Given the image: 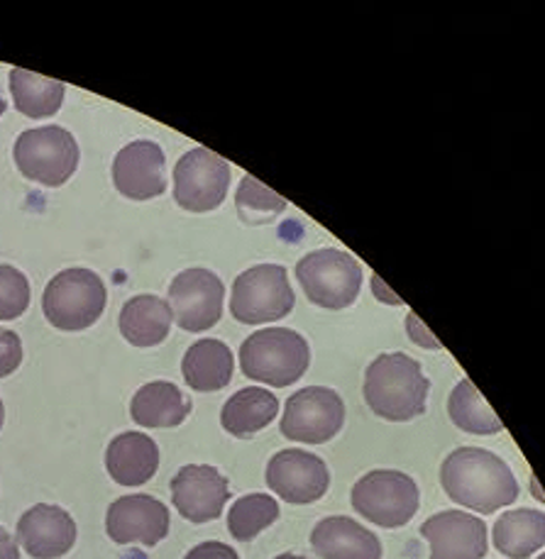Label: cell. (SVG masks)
Listing matches in <instances>:
<instances>
[{
  "label": "cell",
  "mask_w": 545,
  "mask_h": 559,
  "mask_svg": "<svg viewBox=\"0 0 545 559\" xmlns=\"http://www.w3.org/2000/svg\"><path fill=\"white\" fill-rule=\"evenodd\" d=\"M440 484L458 506L477 513H495L519 499V481L495 452L460 448L440 467Z\"/></svg>",
  "instance_id": "obj_1"
},
{
  "label": "cell",
  "mask_w": 545,
  "mask_h": 559,
  "mask_svg": "<svg viewBox=\"0 0 545 559\" xmlns=\"http://www.w3.org/2000/svg\"><path fill=\"white\" fill-rule=\"evenodd\" d=\"M430 381L416 359L404 352L379 355L365 374V401L375 416L406 423L426 413Z\"/></svg>",
  "instance_id": "obj_2"
},
{
  "label": "cell",
  "mask_w": 545,
  "mask_h": 559,
  "mask_svg": "<svg viewBox=\"0 0 545 559\" xmlns=\"http://www.w3.org/2000/svg\"><path fill=\"white\" fill-rule=\"evenodd\" d=\"M311 349L306 340L289 328L257 330L240 347L242 374L266 386H292L306 374Z\"/></svg>",
  "instance_id": "obj_3"
},
{
  "label": "cell",
  "mask_w": 545,
  "mask_h": 559,
  "mask_svg": "<svg viewBox=\"0 0 545 559\" xmlns=\"http://www.w3.org/2000/svg\"><path fill=\"white\" fill-rule=\"evenodd\" d=\"M108 304L106 284L91 269H67L45 288L43 310L49 325L79 333L96 323Z\"/></svg>",
  "instance_id": "obj_4"
},
{
  "label": "cell",
  "mask_w": 545,
  "mask_h": 559,
  "mask_svg": "<svg viewBox=\"0 0 545 559\" xmlns=\"http://www.w3.org/2000/svg\"><path fill=\"white\" fill-rule=\"evenodd\" d=\"M15 164L20 174L49 189L67 183L79 167V144L74 134L59 126L35 128L15 140Z\"/></svg>",
  "instance_id": "obj_5"
},
{
  "label": "cell",
  "mask_w": 545,
  "mask_h": 559,
  "mask_svg": "<svg viewBox=\"0 0 545 559\" xmlns=\"http://www.w3.org/2000/svg\"><path fill=\"white\" fill-rule=\"evenodd\" d=\"M294 304L289 274L280 264H257L235 278L230 310L238 323H274L289 316Z\"/></svg>",
  "instance_id": "obj_6"
},
{
  "label": "cell",
  "mask_w": 545,
  "mask_h": 559,
  "mask_svg": "<svg viewBox=\"0 0 545 559\" xmlns=\"http://www.w3.org/2000/svg\"><path fill=\"white\" fill-rule=\"evenodd\" d=\"M296 278L308 301L325 310H343L355 304L363 286V266L343 250H318L296 264Z\"/></svg>",
  "instance_id": "obj_7"
},
{
  "label": "cell",
  "mask_w": 545,
  "mask_h": 559,
  "mask_svg": "<svg viewBox=\"0 0 545 559\" xmlns=\"http://www.w3.org/2000/svg\"><path fill=\"white\" fill-rule=\"evenodd\" d=\"M420 493L404 472L375 469L353 486V509L379 527H404L418 513Z\"/></svg>",
  "instance_id": "obj_8"
},
{
  "label": "cell",
  "mask_w": 545,
  "mask_h": 559,
  "mask_svg": "<svg viewBox=\"0 0 545 559\" xmlns=\"http://www.w3.org/2000/svg\"><path fill=\"white\" fill-rule=\"evenodd\" d=\"M230 189V164L221 154L193 147L174 169V201L189 213L215 211Z\"/></svg>",
  "instance_id": "obj_9"
},
{
  "label": "cell",
  "mask_w": 545,
  "mask_h": 559,
  "mask_svg": "<svg viewBox=\"0 0 545 559\" xmlns=\"http://www.w3.org/2000/svg\"><path fill=\"white\" fill-rule=\"evenodd\" d=\"M345 423V403L333 389L308 386L286 401L282 435L304 444H323L341 432Z\"/></svg>",
  "instance_id": "obj_10"
},
{
  "label": "cell",
  "mask_w": 545,
  "mask_h": 559,
  "mask_svg": "<svg viewBox=\"0 0 545 559\" xmlns=\"http://www.w3.org/2000/svg\"><path fill=\"white\" fill-rule=\"evenodd\" d=\"M225 286L209 269H187L169 286V310L181 330L203 333L223 316Z\"/></svg>",
  "instance_id": "obj_11"
},
{
  "label": "cell",
  "mask_w": 545,
  "mask_h": 559,
  "mask_svg": "<svg viewBox=\"0 0 545 559\" xmlns=\"http://www.w3.org/2000/svg\"><path fill=\"white\" fill-rule=\"evenodd\" d=\"M266 486L286 503L306 506L323 499L331 486V472L311 452L282 450L266 464Z\"/></svg>",
  "instance_id": "obj_12"
},
{
  "label": "cell",
  "mask_w": 545,
  "mask_h": 559,
  "mask_svg": "<svg viewBox=\"0 0 545 559\" xmlns=\"http://www.w3.org/2000/svg\"><path fill=\"white\" fill-rule=\"evenodd\" d=\"M228 499V479L209 464H189L174 474L171 501L181 518L191 523H211L221 518Z\"/></svg>",
  "instance_id": "obj_13"
},
{
  "label": "cell",
  "mask_w": 545,
  "mask_h": 559,
  "mask_svg": "<svg viewBox=\"0 0 545 559\" xmlns=\"http://www.w3.org/2000/svg\"><path fill=\"white\" fill-rule=\"evenodd\" d=\"M167 157L159 144L138 140L122 147L112 159V183L130 201H150L167 191Z\"/></svg>",
  "instance_id": "obj_14"
},
{
  "label": "cell",
  "mask_w": 545,
  "mask_h": 559,
  "mask_svg": "<svg viewBox=\"0 0 545 559\" xmlns=\"http://www.w3.org/2000/svg\"><path fill=\"white\" fill-rule=\"evenodd\" d=\"M106 531L118 545L140 543L154 547L169 533V511L147 493L122 496L108 509Z\"/></svg>",
  "instance_id": "obj_15"
},
{
  "label": "cell",
  "mask_w": 545,
  "mask_h": 559,
  "mask_svg": "<svg viewBox=\"0 0 545 559\" xmlns=\"http://www.w3.org/2000/svg\"><path fill=\"white\" fill-rule=\"evenodd\" d=\"M430 559H482L487 555V525L465 511H443L420 525Z\"/></svg>",
  "instance_id": "obj_16"
},
{
  "label": "cell",
  "mask_w": 545,
  "mask_h": 559,
  "mask_svg": "<svg viewBox=\"0 0 545 559\" xmlns=\"http://www.w3.org/2000/svg\"><path fill=\"white\" fill-rule=\"evenodd\" d=\"M17 543L33 559H59L76 543V523L59 506H33L17 521Z\"/></svg>",
  "instance_id": "obj_17"
},
{
  "label": "cell",
  "mask_w": 545,
  "mask_h": 559,
  "mask_svg": "<svg viewBox=\"0 0 545 559\" xmlns=\"http://www.w3.org/2000/svg\"><path fill=\"white\" fill-rule=\"evenodd\" d=\"M311 547L321 559H382V543L347 515L323 518L313 527Z\"/></svg>",
  "instance_id": "obj_18"
},
{
  "label": "cell",
  "mask_w": 545,
  "mask_h": 559,
  "mask_svg": "<svg viewBox=\"0 0 545 559\" xmlns=\"http://www.w3.org/2000/svg\"><path fill=\"white\" fill-rule=\"evenodd\" d=\"M106 467L120 486L147 484L159 467V448L150 435L122 432L108 444Z\"/></svg>",
  "instance_id": "obj_19"
},
{
  "label": "cell",
  "mask_w": 545,
  "mask_h": 559,
  "mask_svg": "<svg viewBox=\"0 0 545 559\" xmlns=\"http://www.w3.org/2000/svg\"><path fill=\"white\" fill-rule=\"evenodd\" d=\"M191 413V401L169 381H150L130 403V416L140 428H177Z\"/></svg>",
  "instance_id": "obj_20"
},
{
  "label": "cell",
  "mask_w": 545,
  "mask_h": 559,
  "mask_svg": "<svg viewBox=\"0 0 545 559\" xmlns=\"http://www.w3.org/2000/svg\"><path fill=\"white\" fill-rule=\"evenodd\" d=\"M171 320V310L164 298L142 294L130 298V301L122 306L118 325L120 335L126 337L130 345L154 347L167 340Z\"/></svg>",
  "instance_id": "obj_21"
},
{
  "label": "cell",
  "mask_w": 545,
  "mask_h": 559,
  "mask_svg": "<svg viewBox=\"0 0 545 559\" xmlns=\"http://www.w3.org/2000/svg\"><path fill=\"white\" fill-rule=\"evenodd\" d=\"M235 359L230 347L221 340H199L181 361V371L193 391L211 393L230 384Z\"/></svg>",
  "instance_id": "obj_22"
},
{
  "label": "cell",
  "mask_w": 545,
  "mask_h": 559,
  "mask_svg": "<svg viewBox=\"0 0 545 559\" xmlns=\"http://www.w3.org/2000/svg\"><path fill=\"white\" fill-rule=\"evenodd\" d=\"M280 413V401L272 391L266 389H240L233 393L228 403L223 406L221 423L225 432L235 435V438H250L264 430Z\"/></svg>",
  "instance_id": "obj_23"
},
{
  "label": "cell",
  "mask_w": 545,
  "mask_h": 559,
  "mask_svg": "<svg viewBox=\"0 0 545 559\" xmlns=\"http://www.w3.org/2000/svg\"><path fill=\"white\" fill-rule=\"evenodd\" d=\"M545 515L543 511L517 509L503 513L495 523V547L511 559H529L543 550Z\"/></svg>",
  "instance_id": "obj_24"
},
{
  "label": "cell",
  "mask_w": 545,
  "mask_h": 559,
  "mask_svg": "<svg viewBox=\"0 0 545 559\" xmlns=\"http://www.w3.org/2000/svg\"><path fill=\"white\" fill-rule=\"evenodd\" d=\"M10 93H13L15 108L27 118H51L64 103L67 86L57 79L33 74L25 69L10 71Z\"/></svg>",
  "instance_id": "obj_25"
},
{
  "label": "cell",
  "mask_w": 545,
  "mask_h": 559,
  "mask_svg": "<svg viewBox=\"0 0 545 559\" xmlns=\"http://www.w3.org/2000/svg\"><path fill=\"white\" fill-rule=\"evenodd\" d=\"M450 420L455 423L460 430L472 435H497L503 430L501 420L489 403L482 396L479 389L472 384L470 379H462L460 384L452 389L448 401Z\"/></svg>",
  "instance_id": "obj_26"
},
{
  "label": "cell",
  "mask_w": 545,
  "mask_h": 559,
  "mask_svg": "<svg viewBox=\"0 0 545 559\" xmlns=\"http://www.w3.org/2000/svg\"><path fill=\"white\" fill-rule=\"evenodd\" d=\"M280 518V503L266 493H248L233 503L228 531L240 543H250Z\"/></svg>",
  "instance_id": "obj_27"
},
{
  "label": "cell",
  "mask_w": 545,
  "mask_h": 559,
  "mask_svg": "<svg viewBox=\"0 0 545 559\" xmlns=\"http://www.w3.org/2000/svg\"><path fill=\"white\" fill-rule=\"evenodd\" d=\"M235 205H238V213L245 223H270L286 211V199L266 189L262 181L252 179V176H245L238 195H235Z\"/></svg>",
  "instance_id": "obj_28"
},
{
  "label": "cell",
  "mask_w": 545,
  "mask_h": 559,
  "mask_svg": "<svg viewBox=\"0 0 545 559\" xmlns=\"http://www.w3.org/2000/svg\"><path fill=\"white\" fill-rule=\"evenodd\" d=\"M29 308V282L15 266L0 264V320H15Z\"/></svg>",
  "instance_id": "obj_29"
},
{
  "label": "cell",
  "mask_w": 545,
  "mask_h": 559,
  "mask_svg": "<svg viewBox=\"0 0 545 559\" xmlns=\"http://www.w3.org/2000/svg\"><path fill=\"white\" fill-rule=\"evenodd\" d=\"M23 365V343L13 330L0 328V379L10 377Z\"/></svg>",
  "instance_id": "obj_30"
},
{
  "label": "cell",
  "mask_w": 545,
  "mask_h": 559,
  "mask_svg": "<svg viewBox=\"0 0 545 559\" xmlns=\"http://www.w3.org/2000/svg\"><path fill=\"white\" fill-rule=\"evenodd\" d=\"M183 559H240V555L233 550L230 545L225 543H201L193 547V550H189V555Z\"/></svg>",
  "instance_id": "obj_31"
},
{
  "label": "cell",
  "mask_w": 545,
  "mask_h": 559,
  "mask_svg": "<svg viewBox=\"0 0 545 559\" xmlns=\"http://www.w3.org/2000/svg\"><path fill=\"white\" fill-rule=\"evenodd\" d=\"M0 559H20L17 543L0 527Z\"/></svg>",
  "instance_id": "obj_32"
},
{
  "label": "cell",
  "mask_w": 545,
  "mask_h": 559,
  "mask_svg": "<svg viewBox=\"0 0 545 559\" xmlns=\"http://www.w3.org/2000/svg\"><path fill=\"white\" fill-rule=\"evenodd\" d=\"M276 559H306V557H301V555H292V552H284V555H280Z\"/></svg>",
  "instance_id": "obj_33"
},
{
  "label": "cell",
  "mask_w": 545,
  "mask_h": 559,
  "mask_svg": "<svg viewBox=\"0 0 545 559\" xmlns=\"http://www.w3.org/2000/svg\"><path fill=\"white\" fill-rule=\"evenodd\" d=\"M3 423H5V406L3 401H0V428H3Z\"/></svg>",
  "instance_id": "obj_34"
},
{
  "label": "cell",
  "mask_w": 545,
  "mask_h": 559,
  "mask_svg": "<svg viewBox=\"0 0 545 559\" xmlns=\"http://www.w3.org/2000/svg\"><path fill=\"white\" fill-rule=\"evenodd\" d=\"M5 108H8V106H5V100H3V98H0V118H3V112H5Z\"/></svg>",
  "instance_id": "obj_35"
}]
</instances>
